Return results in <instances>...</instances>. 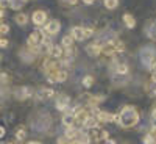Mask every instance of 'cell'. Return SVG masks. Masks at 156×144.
I'll use <instances>...</instances> for the list:
<instances>
[{
	"mask_svg": "<svg viewBox=\"0 0 156 144\" xmlns=\"http://www.w3.org/2000/svg\"><path fill=\"white\" fill-rule=\"evenodd\" d=\"M139 122V113L136 111V108L133 107H123L120 114H117V124H119L122 128H131Z\"/></svg>",
	"mask_w": 156,
	"mask_h": 144,
	"instance_id": "obj_1",
	"label": "cell"
},
{
	"mask_svg": "<svg viewBox=\"0 0 156 144\" xmlns=\"http://www.w3.org/2000/svg\"><path fill=\"white\" fill-rule=\"evenodd\" d=\"M142 63L145 64L148 69H153L156 66V49L153 47H145L142 50Z\"/></svg>",
	"mask_w": 156,
	"mask_h": 144,
	"instance_id": "obj_2",
	"label": "cell"
},
{
	"mask_svg": "<svg viewBox=\"0 0 156 144\" xmlns=\"http://www.w3.org/2000/svg\"><path fill=\"white\" fill-rule=\"evenodd\" d=\"M87 136H89V141H90V142H95V144H101V142H105V141L109 138V135H108L106 130H101V128H98V127L89 130Z\"/></svg>",
	"mask_w": 156,
	"mask_h": 144,
	"instance_id": "obj_3",
	"label": "cell"
},
{
	"mask_svg": "<svg viewBox=\"0 0 156 144\" xmlns=\"http://www.w3.org/2000/svg\"><path fill=\"white\" fill-rule=\"evenodd\" d=\"M94 35L92 28H87V27H73L70 31V36L73 38V41H84V39L90 38Z\"/></svg>",
	"mask_w": 156,
	"mask_h": 144,
	"instance_id": "obj_4",
	"label": "cell"
},
{
	"mask_svg": "<svg viewBox=\"0 0 156 144\" xmlns=\"http://www.w3.org/2000/svg\"><path fill=\"white\" fill-rule=\"evenodd\" d=\"M44 38H45L44 30H39V28L34 30V31L28 36V47H39V46H42Z\"/></svg>",
	"mask_w": 156,
	"mask_h": 144,
	"instance_id": "obj_5",
	"label": "cell"
},
{
	"mask_svg": "<svg viewBox=\"0 0 156 144\" xmlns=\"http://www.w3.org/2000/svg\"><path fill=\"white\" fill-rule=\"evenodd\" d=\"M69 103H70V99L67 94H56V99H55V107L56 110L59 111H64V110H67L69 108Z\"/></svg>",
	"mask_w": 156,
	"mask_h": 144,
	"instance_id": "obj_6",
	"label": "cell"
},
{
	"mask_svg": "<svg viewBox=\"0 0 156 144\" xmlns=\"http://www.w3.org/2000/svg\"><path fill=\"white\" fill-rule=\"evenodd\" d=\"M59 30H61V24H59L58 20H50V22L45 24L44 33H45L47 36H55V35L59 33Z\"/></svg>",
	"mask_w": 156,
	"mask_h": 144,
	"instance_id": "obj_7",
	"label": "cell"
},
{
	"mask_svg": "<svg viewBox=\"0 0 156 144\" xmlns=\"http://www.w3.org/2000/svg\"><path fill=\"white\" fill-rule=\"evenodd\" d=\"M50 83H61V82H66L67 80V72L64 69H58L55 74H51L47 77Z\"/></svg>",
	"mask_w": 156,
	"mask_h": 144,
	"instance_id": "obj_8",
	"label": "cell"
},
{
	"mask_svg": "<svg viewBox=\"0 0 156 144\" xmlns=\"http://www.w3.org/2000/svg\"><path fill=\"white\" fill-rule=\"evenodd\" d=\"M97 121L98 122H117V114L108 111H97Z\"/></svg>",
	"mask_w": 156,
	"mask_h": 144,
	"instance_id": "obj_9",
	"label": "cell"
},
{
	"mask_svg": "<svg viewBox=\"0 0 156 144\" xmlns=\"http://www.w3.org/2000/svg\"><path fill=\"white\" fill-rule=\"evenodd\" d=\"M31 19H33V22H34L36 25H44V24L47 22V13L42 11V9H37V11L33 13Z\"/></svg>",
	"mask_w": 156,
	"mask_h": 144,
	"instance_id": "obj_10",
	"label": "cell"
},
{
	"mask_svg": "<svg viewBox=\"0 0 156 144\" xmlns=\"http://www.w3.org/2000/svg\"><path fill=\"white\" fill-rule=\"evenodd\" d=\"M86 52H87V55H90V57L101 55V42H92V44H89L86 47Z\"/></svg>",
	"mask_w": 156,
	"mask_h": 144,
	"instance_id": "obj_11",
	"label": "cell"
},
{
	"mask_svg": "<svg viewBox=\"0 0 156 144\" xmlns=\"http://www.w3.org/2000/svg\"><path fill=\"white\" fill-rule=\"evenodd\" d=\"M47 55L51 58V60H55V58H61L62 57V49L59 46H50L48 50H47Z\"/></svg>",
	"mask_w": 156,
	"mask_h": 144,
	"instance_id": "obj_12",
	"label": "cell"
},
{
	"mask_svg": "<svg viewBox=\"0 0 156 144\" xmlns=\"http://www.w3.org/2000/svg\"><path fill=\"white\" fill-rule=\"evenodd\" d=\"M30 96H33V89L28 88V86H22V88H19V89H17V93H16V97L20 99V100L27 99V97H30Z\"/></svg>",
	"mask_w": 156,
	"mask_h": 144,
	"instance_id": "obj_13",
	"label": "cell"
},
{
	"mask_svg": "<svg viewBox=\"0 0 156 144\" xmlns=\"http://www.w3.org/2000/svg\"><path fill=\"white\" fill-rule=\"evenodd\" d=\"M55 96V91L51 89V88H42V89H39V93L36 94V97L39 100H42V99H50V97H53Z\"/></svg>",
	"mask_w": 156,
	"mask_h": 144,
	"instance_id": "obj_14",
	"label": "cell"
},
{
	"mask_svg": "<svg viewBox=\"0 0 156 144\" xmlns=\"http://www.w3.org/2000/svg\"><path fill=\"white\" fill-rule=\"evenodd\" d=\"M78 135H80V130H78L75 125H70V127H67L66 128V135H64V136H66L67 139H76L78 138Z\"/></svg>",
	"mask_w": 156,
	"mask_h": 144,
	"instance_id": "obj_15",
	"label": "cell"
},
{
	"mask_svg": "<svg viewBox=\"0 0 156 144\" xmlns=\"http://www.w3.org/2000/svg\"><path fill=\"white\" fill-rule=\"evenodd\" d=\"M97 125H98V121H97L95 116H89L87 119L84 121V124H83V127L87 128V130H92V128H95Z\"/></svg>",
	"mask_w": 156,
	"mask_h": 144,
	"instance_id": "obj_16",
	"label": "cell"
},
{
	"mask_svg": "<svg viewBox=\"0 0 156 144\" xmlns=\"http://www.w3.org/2000/svg\"><path fill=\"white\" fill-rule=\"evenodd\" d=\"M8 3L12 9H20L25 3H27V0H8Z\"/></svg>",
	"mask_w": 156,
	"mask_h": 144,
	"instance_id": "obj_17",
	"label": "cell"
},
{
	"mask_svg": "<svg viewBox=\"0 0 156 144\" xmlns=\"http://www.w3.org/2000/svg\"><path fill=\"white\" fill-rule=\"evenodd\" d=\"M123 22H125V25H126L128 28H133L134 25H136L134 17H133L131 14H128V13H126V14H123Z\"/></svg>",
	"mask_w": 156,
	"mask_h": 144,
	"instance_id": "obj_18",
	"label": "cell"
},
{
	"mask_svg": "<svg viewBox=\"0 0 156 144\" xmlns=\"http://www.w3.org/2000/svg\"><path fill=\"white\" fill-rule=\"evenodd\" d=\"M14 20H16L17 25H25V24L28 22V16H27V14H23V13H19V14H16Z\"/></svg>",
	"mask_w": 156,
	"mask_h": 144,
	"instance_id": "obj_19",
	"label": "cell"
},
{
	"mask_svg": "<svg viewBox=\"0 0 156 144\" xmlns=\"http://www.w3.org/2000/svg\"><path fill=\"white\" fill-rule=\"evenodd\" d=\"M62 124L66 125V127H70L75 124V119H73V114H66L62 117Z\"/></svg>",
	"mask_w": 156,
	"mask_h": 144,
	"instance_id": "obj_20",
	"label": "cell"
},
{
	"mask_svg": "<svg viewBox=\"0 0 156 144\" xmlns=\"http://www.w3.org/2000/svg\"><path fill=\"white\" fill-rule=\"evenodd\" d=\"M62 46L66 47V49L72 47V46H73V38H72L70 35H66V36L62 38Z\"/></svg>",
	"mask_w": 156,
	"mask_h": 144,
	"instance_id": "obj_21",
	"label": "cell"
},
{
	"mask_svg": "<svg viewBox=\"0 0 156 144\" xmlns=\"http://www.w3.org/2000/svg\"><path fill=\"white\" fill-rule=\"evenodd\" d=\"M115 72L117 74H122V75H125V74H128V66L125 63H122V64H117L115 66Z\"/></svg>",
	"mask_w": 156,
	"mask_h": 144,
	"instance_id": "obj_22",
	"label": "cell"
},
{
	"mask_svg": "<svg viewBox=\"0 0 156 144\" xmlns=\"http://www.w3.org/2000/svg\"><path fill=\"white\" fill-rule=\"evenodd\" d=\"M16 138H17L19 141H23L25 138H27V130H25L23 127L17 128V132H16Z\"/></svg>",
	"mask_w": 156,
	"mask_h": 144,
	"instance_id": "obj_23",
	"label": "cell"
},
{
	"mask_svg": "<svg viewBox=\"0 0 156 144\" xmlns=\"http://www.w3.org/2000/svg\"><path fill=\"white\" fill-rule=\"evenodd\" d=\"M92 85H94V77H92V75H86V77L83 78V86L90 88Z\"/></svg>",
	"mask_w": 156,
	"mask_h": 144,
	"instance_id": "obj_24",
	"label": "cell"
},
{
	"mask_svg": "<svg viewBox=\"0 0 156 144\" xmlns=\"http://www.w3.org/2000/svg\"><path fill=\"white\" fill-rule=\"evenodd\" d=\"M117 5H119V0H105V6L108 9H114L117 8Z\"/></svg>",
	"mask_w": 156,
	"mask_h": 144,
	"instance_id": "obj_25",
	"label": "cell"
},
{
	"mask_svg": "<svg viewBox=\"0 0 156 144\" xmlns=\"http://www.w3.org/2000/svg\"><path fill=\"white\" fill-rule=\"evenodd\" d=\"M8 31H9V25L2 22V24H0V33H2V35H6Z\"/></svg>",
	"mask_w": 156,
	"mask_h": 144,
	"instance_id": "obj_26",
	"label": "cell"
},
{
	"mask_svg": "<svg viewBox=\"0 0 156 144\" xmlns=\"http://www.w3.org/2000/svg\"><path fill=\"white\" fill-rule=\"evenodd\" d=\"M8 42H9V41H8L6 38H0V47H2V49H3V47H8Z\"/></svg>",
	"mask_w": 156,
	"mask_h": 144,
	"instance_id": "obj_27",
	"label": "cell"
},
{
	"mask_svg": "<svg viewBox=\"0 0 156 144\" xmlns=\"http://www.w3.org/2000/svg\"><path fill=\"white\" fill-rule=\"evenodd\" d=\"M59 2H61L62 5H75L78 0H59Z\"/></svg>",
	"mask_w": 156,
	"mask_h": 144,
	"instance_id": "obj_28",
	"label": "cell"
},
{
	"mask_svg": "<svg viewBox=\"0 0 156 144\" xmlns=\"http://www.w3.org/2000/svg\"><path fill=\"white\" fill-rule=\"evenodd\" d=\"M8 80H9V77L6 74H0V82H2V83H6Z\"/></svg>",
	"mask_w": 156,
	"mask_h": 144,
	"instance_id": "obj_29",
	"label": "cell"
},
{
	"mask_svg": "<svg viewBox=\"0 0 156 144\" xmlns=\"http://www.w3.org/2000/svg\"><path fill=\"white\" fill-rule=\"evenodd\" d=\"M67 141H69V139H67L66 136H62V138L58 139V144H67Z\"/></svg>",
	"mask_w": 156,
	"mask_h": 144,
	"instance_id": "obj_30",
	"label": "cell"
},
{
	"mask_svg": "<svg viewBox=\"0 0 156 144\" xmlns=\"http://www.w3.org/2000/svg\"><path fill=\"white\" fill-rule=\"evenodd\" d=\"M5 133H6V132H5V128H3L2 125H0V138H3V136H5Z\"/></svg>",
	"mask_w": 156,
	"mask_h": 144,
	"instance_id": "obj_31",
	"label": "cell"
},
{
	"mask_svg": "<svg viewBox=\"0 0 156 144\" xmlns=\"http://www.w3.org/2000/svg\"><path fill=\"white\" fill-rule=\"evenodd\" d=\"M151 117H153V121L156 122V108L153 110V113H151Z\"/></svg>",
	"mask_w": 156,
	"mask_h": 144,
	"instance_id": "obj_32",
	"label": "cell"
},
{
	"mask_svg": "<svg viewBox=\"0 0 156 144\" xmlns=\"http://www.w3.org/2000/svg\"><path fill=\"white\" fill-rule=\"evenodd\" d=\"M83 2H84L86 5H90V3H94V2H95V0H83Z\"/></svg>",
	"mask_w": 156,
	"mask_h": 144,
	"instance_id": "obj_33",
	"label": "cell"
},
{
	"mask_svg": "<svg viewBox=\"0 0 156 144\" xmlns=\"http://www.w3.org/2000/svg\"><path fill=\"white\" fill-rule=\"evenodd\" d=\"M105 144H115V141H114V139H106Z\"/></svg>",
	"mask_w": 156,
	"mask_h": 144,
	"instance_id": "obj_34",
	"label": "cell"
},
{
	"mask_svg": "<svg viewBox=\"0 0 156 144\" xmlns=\"http://www.w3.org/2000/svg\"><path fill=\"white\" fill-rule=\"evenodd\" d=\"M70 144H81V142H80V141H76V139H75V141H72Z\"/></svg>",
	"mask_w": 156,
	"mask_h": 144,
	"instance_id": "obj_35",
	"label": "cell"
},
{
	"mask_svg": "<svg viewBox=\"0 0 156 144\" xmlns=\"http://www.w3.org/2000/svg\"><path fill=\"white\" fill-rule=\"evenodd\" d=\"M30 144H41V142H39V141H33V142H30Z\"/></svg>",
	"mask_w": 156,
	"mask_h": 144,
	"instance_id": "obj_36",
	"label": "cell"
},
{
	"mask_svg": "<svg viewBox=\"0 0 156 144\" xmlns=\"http://www.w3.org/2000/svg\"><path fill=\"white\" fill-rule=\"evenodd\" d=\"M154 94H156V86H154Z\"/></svg>",
	"mask_w": 156,
	"mask_h": 144,
	"instance_id": "obj_37",
	"label": "cell"
},
{
	"mask_svg": "<svg viewBox=\"0 0 156 144\" xmlns=\"http://www.w3.org/2000/svg\"><path fill=\"white\" fill-rule=\"evenodd\" d=\"M0 6H2V0H0Z\"/></svg>",
	"mask_w": 156,
	"mask_h": 144,
	"instance_id": "obj_38",
	"label": "cell"
},
{
	"mask_svg": "<svg viewBox=\"0 0 156 144\" xmlns=\"http://www.w3.org/2000/svg\"><path fill=\"white\" fill-rule=\"evenodd\" d=\"M6 144H12V142H6Z\"/></svg>",
	"mask_w": 156,
	"mask_h": 144,
	"instance_id": "obj_39",
	"label": "cell"
},
{
	"mask_svg": "<svg viewBox=\"0 0 156 144\" xmlns=\"http://www.w3.org/2000/svg\"><path fill=\"white\" fill-rule=\"evenodd\" d=\"M0 110H2V107H0Z\"/></svg>",
	"mask_w": 156,
	"mask_h": 144,
	"instance_id": "obj_40",
	"label": "cell"
},
{
	"mask_svg": "<svg viewBox=\"0 0 156 144\" xmlns=\"http://www.w3.org/2000/svg\"><path fill=\"white\" fill-rule=\"evenodd\" d=\"M2 2H3V0H2Z\"/></svg>",
	"mask_w": 156,
	"mask_h": 144,
	"instance_id": "obj_41",
	"label": "cell"
},
{
	"mask_svg": "<svg viewBox=\"0 0 156 144\" xmlns=\"http://www.w3.org/2000/svg\"><path fill=\"white\" fill-rule=\"evenodd\" d=\"M154 68H156V66H154Z\"/></svg>",
	"mask_w": 156,
	"mask_h": 144,
	"instance_id": "obj_42",
	"label": "cell"
}]
</instances>
